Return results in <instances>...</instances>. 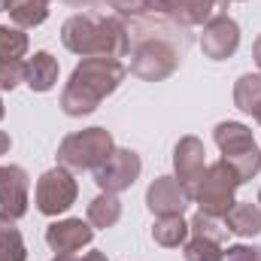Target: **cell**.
Returning <instances> with one entry per match:
<instances>
[{
	"instance_id": "obj_13",
	"label": "cell",
	"mask_w": 261,
	"mask_h": 261,
	"mask_svg": "<svg viewBox=\"0 0 261 261\" xmlns=\"http://www.w3.org/2000/svg\"><path fill=\"white\" fill-rule=\"evenodd\" d=\"M94 240V228L82 219H64V222H52L46 228V243L55 255H73L85 246H91Z\"/></svg>"
},
{
	"instance_id": "obj_25",
	"label": "cell",
	"mask_w": 261,
	"mask_h": 261,
	"mask_svg": "<svg viewBox=\"0 0 261 261\" xmlns=\"http://www.w3.org/2000/svg\"><path fill=\"white\" fill-rule=\"evenodd\" d=\"M24 82V61H6L0 64V91H12Z\"/></svg>"
},
{
	"instance_id": "obj_30",
	"label": "cell",
	"mask_w": 261,
	"mask_h": 261,
	"mask_svg": "<svg viewBox=\"0 0 261 261\" xmlns=\"http://www.w3.org/2000/svg\"><path fill=\"white\" fill-rule=\"evenodd\" d=\"M252 58H255V64L261 70V34H258V40H255V46H252Z\"/></svg>"
},
{
	"instance_id": "obj_14",
	"label": "cell",
	"mask_w": 261,
	"mask_h": 261,
	"mask_svg": "<svg viewBox=\"0 0 261 261\" xmlns=\"http://www.w3.org/2000/svg\"><path fill=\"white\" fill-rule=\"evenodd\" d=\"M189 203H192V195L179 186L176 176H158L146 192V206L155 216H182Z\"/></svg>"
},
{
	"instance_id": "obj_20",
	"label": "cell",
	"mask_w": 261,
	"mask_h": 261,
	"mask_svg": "<svg viewBox=\"0 0 261 261\" xmlns=\"http://www.w3.org/2000/svg\"><path fill=\"white\" fill-rule=\"evenodd\" d=\"M234 107L240 113H255L261 107V73H243L234 85Z\"/></svg>"
},
{
	"instance_id": "obj_2",
	"label": "cell",
	"mask_w": 261,
	"mask_h": 261,
	"mask_svg": "<svg viewBox=\"0 0 261 261\" xmlns=\"http://www.w3.org/2000/svg\"><path fill=\"white\" fill-rule=\"evenodd\" d=\"M61 43L79 58H125L130 52V37L122 18L100 12L70 15L61 28Z\"/></svg>"
},
{
	"instance_id": "obj_24",
	"label": "cell",
	"mask_w": 261,
	"mask_h": 261,
	"mask_svg": "<svg viewBox=\"0 0 261 261\" xmlns=\"http://www.w3.org/2000/svg\"><path fill=\"white\" fill-rule=\"evenodd\" d=\"M186 246V261H222V243H213V240H203V237H192L182 243Z\"/></svg>"
},
{
	"instance_id": "obj_11",
	"label": "cell",
	"mask_w": 261,
	"mask_h": 261,
	"mask_svg": "<svg viewBox=\"0 0 261 261\" xmlns=\"http://www.w3.org/2000/svg\"><path fill=\"white\" fill-rule=\"evenodd\" d=\"M173 167H176L179 186L189 195H195L197 182H200V176L206 170V149H203V143L197 137H182L176 143V149H173Z\"/></svg>"
},
{
	"instance_id": "obj_5",
	"label": "cell",
	"mask_w": 261,
	"mask_h": 261,
	"mask_svg": "<svg viewBox=\"0 0 261 261\" xmlns=\"http://www.w3.org/2000/svg\"><path fill=\"white\" fill-rule=\"evenodd\" d=\"M116 149L113 134L107 128H85L67 134L58 146V164L67 170H94L107 161V155Z\"/></svg>"
},
{
	"instance_id": "obj_36",
	"label": "cell",
	"mask_w": 261,
	"mask_h": 261,
	"mask_svg": "<svg viewBox=\"0 0 261 261\" xmlns=\"http://www.w3.org/2000/svg\"><path fill=\"white\" fill-rule=\"evenodd\" d=\"M237 3H240V0H237Z\"/></svg>"
},
{
	"instance_id": "obj_10",
	"label": "cell",
	"mask_w": 261,
	"mask_h": 261,
	"mask_svg": "<svg viewBox=\"0 0 261 261\" xmlns=\"http://www.w3.org/2000/svg\"><path fill=\"white\" fill-rule=\"evenodd\" d=\"M240 46V24L228 15H216L213 21L203 24L200 34V49L210 61H225L237 52Z\"/></svg>"
},
{
	"instance_id": "obj_19",
	"label": "cell",
	"mask_w": 261,
	"mask_h": 261,
	"mask_svg": "<svg viewBox=\"0 0 261 261\" xmlns=\"http://www.w3.org/2000/svg\"><path fill=\"white\" fill-rule=\"evenodd\" d=\"M88 225L91 228H113L119 219H122V200L110 192H100L88 203V213H85Z\"/></svg>"
},
{
	"instance_id": "obj_31",
	"label": "cell",
	"mask_w": 261,
	"mask_h": 261,
	"mask_svg": "<svg viewBox=\"0 0 261 261\" xmlns=\"http://www.w3.org/2000/svg\"><path fill=\"white\" fill-rule=\"evenodd\" d=\"M70 6H94V3H100V0H67Z\"/></svg>"
},
{
	"instance_id": "obj_12",
	"label": "cell",
	"mask_w": 261,
	"mask_h": 261,
	"mask_svg": "<svg viewBox=\"0 0 261 261\" xmlns=\"http://www.w3.org/2000/svg\"><path fill=\"white\" fill-rule=\"evenodd\" d=\"M28 189H31V179L24 167L18 164L0 167V216L21 219L28 213Z\"/></svg>"
},
{
	"instance_id": "obj_27",
	"label": "cell",
	"mask_w": 261,
	"mask_h": 261,
	"mask_svg": "<svg viewBox=\"0 0 261 261\" xmlns=\"http://www.w3.org/2000/svg\"><path fill=\"white\" fill-rule=\"evenodd\" d=\"M222 261H261V246H243V243L228 246L222 252Z\"/></svg>"
},
{
	"instance_id": "obj_34",
	"label": "cell",
	"mask_w": 261,
	"mask_h": 261,
	"mask_svg": "<svg viewBox=\"0 0 261 261\" xmlns=\"http://www.w3.org/2000/svg\"><path fill=\"white\" fill-rule=\"evenodd\" d=\"M0 12H3V0H0Z\"/></svg>"
},
{
	"instance_id": "obj_18",
	"label": "cell",
	"mask_w": 261,
	"mask_h": 261,
	"mask_svg": "<svg viewBox=\"0 0 261 261\" xmlns=\"http://www.w3.org/2000/svg\"><path fill=\"white\" fill-rule=\"evenodd\" d=\"M189 222L182 216H158L155 225H152V240L158 246H167V249H176L189 240Z\"/></svg>"
},
{
	"instance_id": "obj_17",
	"label": "cell",
	"mask_w": 261,
	"mask_h": 261,
	"mask_svg": "<svg viewBox=\"0 0 261 261\" xmlns=\"http://www.w3.org/2000/svg\"><path fill=\"white\" fill-rule=\"evenodd\" d=\"M49 3L52 0H3V9L9 12L15 28H37L49 18Z\"/></svg>"
},
{
	"instance_id": "obj_29",
	"label": "cell",
	"mask_w": 261,
	"mask_h": 261,
	"mask_svg": "<svg viewBox=\"0 0 261 261\" xmlns=\"http://www.w3.org/2000/svg\"><path fill=\"white\" fill-rule=\"evenodd\" d=\"M9 146H12L9 134H3V130H0V155H6V152H9Z\"/></svg>"
},
{
	"instance_id": "obj_3",
	"label": "cell",
	"mask_w": 261,
	"mask_h": 261,
	"mask_svg": "<svg viewBox=\"0 0 261 261\" xmlns=\"http://www.w3.org/2000/svg\"><path fill=\"white\" fill-rule=\"evenodd\" d=\"M128 67L116 58H82V64H76V70L70 73V82L61 91V110L73 119L94 113L100 100L122 85Z\"/></svg>"
},
{
	"instance_id": "obj_9",
	"label": "cell",
	"mask_w": 261,
	"mask_h": 261,
	"mask_svg": "<svg viewBox=\"0 0 261 261\" xmlns=\"http://www.w3.org/2000/svg\"><path fill=\"white\" fill-rule=\"evenodd\" d=\"M140 170H143V161L134 149H113L107 155V161L100 167H94V182L100 192L119 195V192H128L140 179Z\"/></svg>"
},
{
	"instance_id": "obj_15",
	"label": "cell",
	"mask_w": 261,
	"mask_h": 261,
	"mask_svg": "<svg viewBox=\"0 0 261 261\" xmlns=\"http://www.w3.org/2000/svg\"><path fill=\"white\" fill-rule=\"evenodd\" d=\"M24 82L31 91L37 94H46L55 88L58 82V61L49 55V52H34L28 61H24Z\"/></svg>"
},
{
	"instance_id": "obj_33",
	"label": "cell",
	"mask_w": 261,
	"mask_h": 261,
	"mask_svg": "<svg viewBox=\"0 0 261 261\" xmlns=\"http://www.w3.org/2000/svg\"><path fill=\"white\" fill-rule=\"evenodd\" d=\"M3 113H6V110H3V94H0V119H3Z\"/></svg>"
},
{
	"instance_id": "obj_22",
	"label": "cell",
	"mask_w": 261,
	"mask_h": 261,
	"mask_svg": "<svg viewBox=\"0 0 261 261\" xmlns=\"http://www.w3.org/2000/svg\"><path fill=\"white\" fill-rule=\"evenodd\" d=\"M28 55V34L21 28L0 24V64L6 61H21Z\"/></svg>"
},
{
	"instance_id": "obj_35",
	"label": "cell",
	"mask_w": 261,
	"mask_h": 261,
	"mask_svg": "<svg viewBox=\"0 0 261 261\" xmlns=\"http://www.w3.org/2000/svg\"><path fill=\"white\" fill-rule=\"evenodd\" d=\"M258 203H261V192H258Z\"/></svg>"
},
{
	"instance_id": "obj_4",
	"label": "cell",
	"mask_w": 261,
	"mask_h": 261,
	"mask_svg": "<svg viewBox=\"0 0 261 261\" xmlns=\"http://www.w3.org/2000/svg\"><path fill=\"white\" fill-rule=\"evenodd\" d=\"M216 146L222 149V161L234 167V173L240 176V182L255 179L261 170V149L255 146L252 130L240 122H219L213 130Z\"/></svg>"
},
{
	"instance_id": "obj_8",
	"label": "cell",
	"mask_w": 261,
	"mask_h": 261,
	"mask_svg": "<svg viewBox=\"0 0 261 261\" xmlns=\"http://www.w3.org/2000/svg\"><path fill=\"white\" fill-rule=\"evenodd\" d=\"M228 3L231 0H149V9L179 28H200L216 15H225Z\"/></svg>"
},
{
	"instance_id": "obj_1",
	"label": "cell",
	"mask_w": 261,
	"mask_h": 261,
	"mask_svg": "<svg viewBox=\"0 0 261 261\" xmlns=\"http://www.w3.org/2000/svg\"><path fill=\"white\" fill-rule=\"evenodd\" d=\"M130 37V73L146 82L167 79L176 67L182 64V55L189 49L186 28L173 24L170 18H134L128 28Z\"/></svg>"
},
{
	"instance_id": "obj_23",
	"label": "cell",
	"mask_w": 261,
	"mask_h": 261,
	"mask_svg": "<svg viewBox=\"0 0 261 261\" xmlns=\"http://www.w3.org/2000/svg\"><path fill=\"white\" fill-rule=\"evenodd\" d=\"M189 231H192V237H203V240H213V243H225V237H228L225 219L210 216V213H195L189 219Z\"/></svg>"
},
{
	"instance_id": "obj_6",
	"label": "cell",
	"mask_w": 261,
	"mask_h": 261,
	"mask_svg": "<svg viewBox=\"0 0 261 261\" xmlns=\"http://www.w3.org/2000/svg\"><path fill=\"white\" fill-rule=\"evenodd\" d=\"M240 186L243 182L234 173V167L225 164V161H216V164H206V170H203V176L197 182L192 200L200 206V213H210V216L225 219V213L234 206V192Z\"/></svg>"
},
{
	"instance_id": "obj_16",
	"label": "cell",
	"mask_w": 261,
	"mask_h": 261,
	"mask_svg": "<svg viewBox=\"0 0 261 261\" xmlns=\"http://www.w3.org/2000/svg\"><path fill=\"white\" fill-rule=\"evenodd\" d=\"M225 228L228 234H237V237L261 234V206L252 200H234V206L225 213Z\"/></svg>"
},
{
	"instance_id": "obj_28",
	"label": "cell",
	"mask_w": 261,
	"mask_h": 261,
	"mask_svg": "<svg viewBox=\"0 0 261 261\" xmlns=\"http://www.w3.org/2000/svg\"><path fill=\"white\" fill-rule=\"evenodd\" d=\"M76 261H110V258H107L103 252H85L82 258H76Z\"/></svg>"
},
{
	"instance_id": "obj_32",
	"label": "cell",
	"mask_w": 261,
	"mask_h": 261,
	"mask_svg": "<svg viewBox=\"0 0 261 261\" xmlns=\"http://www.w3.org/2000/svg\"><path fill=\"white\" fill-rule=\"evenodd\" d=\"M252 116H255V122H258V125H261V107H258V110H255V113H252Z\"/></svg>"
},
{
	"instance_id": "obj_21",
	"label": "cell",
	"mask_w": 261,
	"mask_h": 261,
	"mask_svg": "<svg viewBox=\"0 0 261 261\" xmlns=\"http://www.w3.org/2000/svg\"><path fill=\"white\" fill-rule=\"evenodd\" d=\"M24 255H28V249L15 228V219L0 216V261H24Z\"/></svg>"
},
{
	"instance_id": "obj_26",
	"label": "cell",
	"mask_w": 261,
	"mask_h": 261,
	"mask_svg": "<svg viewBox=\"0 0 261 261\" xmlns=\"http://www.w3.org/2000/svg\"><path fill=\"white\" fill-rule=\"evenodd\" d=\"M122 18H143V15H149L152 9H149V0H107Z\"/></svg>"
},
{
	"instance_id": "obj_7",
	"label": "cell",
	"mask_w": 261,
	"mask_h": 261,
	"mask_svg": "<svg viewBox=\"0 0 261 261\" xmlns=\"http://www.w3.org/2000/svg\"><path fill=\"white\" fill-rule=\"evenodd\" d=\"M76 195H79V186H76L73 173L58 164V167L46 170V173L37 179L34 200H37V210H40L43 216H58V213H67V210L76 203Z\"/></svg>"
}]
</instances>
